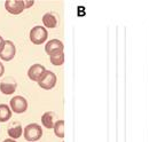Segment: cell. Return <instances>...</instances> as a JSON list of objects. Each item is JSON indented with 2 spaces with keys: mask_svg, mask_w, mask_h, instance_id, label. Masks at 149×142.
<instances>
[{
  "mask_svg": "<svg viewBox=\"0 0 149 142\" xmlns=\"http://www.w3.org/2000/svg\"><path fill=\"white\" fill-rule=\"evenodd\" d=\"M2 142H16V141L13 140V139H6V140H3Z\"/></svg>",
  "mask_w": 149,
  "mask_h": 142,
  "instance_id": "obj_19",
  "label": "cell"
},
{
  "mask_svg": "<svg viewBox=\"0 0 149 142\" xmlns=\"http://www.w3.org/2000/svg\"><path fill=\"white\" fill-rule=\"evenodd\" d=\"M41 135H42V129L36 123L26 125L24 128V139L26 141L36 142L41 138Z\"/></svg>",
  "mask_w": 149,
  "mask_h": 142,
  "instance_id": "obj_1",
  "label": "cell"
},
{
  "mask_svg": "<svg viewBox=\"0 0 149 142\" xmlns=\"http://www.w3.org/2000/svg\"><path fill=\"white\" fill-rule=\"evenodd\" d=\"M47 37H48V32H47L46 28L40 26V25H37V26L32 28L31 31H30V40L35 45L44 44L46 41Z\"/></svg>",
  "mask_w": 149,
  "mask_h": 142,
  "instance_id": "obj_2",
  "label": "cell"
},
{
  "mask_svg": "<svg viewBox=\"0 0 149 142\" xmlns=\"http://www.w3.org/2000/svg\"><path fill=\"white\" fill-rule=\"evenodd\" d=\"M53 129H54V133H55V135L57 138L63 139L64 138V120H62V119L56 120Z\"/></svg>",
  "mask_w": 149,
  "mask_h": 142,
  "instance_id": "obj_13",
  "label": "cell"
},
{
  "mask_svg": "<svg viewBox=\"0 0 149 142\" xmlns=\"http://www.w3.org/2000/svg\"><path fill=\"white\" fill-rule=\"evenodd\" d=\"M3 44H5V40H3V38L0 36V52H1V49L3 48Z\"/></svg>",
  "mask_w": 149,
  "mask_h": 142,
  "instance_id": "obj_18",
  "label": "cell"
},
{
  "mask_svg": "<svg viewBox=\"0 0 149 142\" xmlns=\"http://www.w3.org/2000/svg\"><path fill=\"white\" fill-rule=\"evenodd\" d=\"M23 1H24V7H25V9H26V8H30V7L33 6V3H35L33 0H23Z\"/></svg>",
  "mask_w": 149,
  "mask_h": 142,
  "instance_id": "obj_16",
  "label": "cell"
},
{
  "mask_svg": "<svg viewBox=\"0 0 149 142\" xmlns=\"http://www.w3.org/2000/svg\"><path fill=\"white\" fill-rule=\"evenodd\" d=\"M42 23H44V28H48V29H53L55 28L56 24H57V19L56 17L51 14V13H47L42 16Z\"/></svg>",
  "mask_w": 149,
  "mask_h": 142,
  "instance_id": "obj_12",
  "label": "cell"
},
{
  "mask_svg": "<svg viewBox=\"0 0 149 142\" xmlns=\"http://www.w3.org/2000/svg\"><path fill=\"white\" fill-rule=\"evenodd\" d=\"M46 71L47 70L45 69L44 65H41V64H33V65H31V67L29 68V70H28V77H29L31 80L39 83V81L42 79V77L45 76Z\"/></svg>",
  "mask_w": 149,
  "mask_h": 142,
  "instance_id": "obj_6",
  "label": "cell"
},
{
  "mask_svg": "<svg viewBox=\"0 0 149 142\" xmlns=\"http://www.w3.org/2000/svg\"><path fill=\"white\" fill-rule=\"evenodd\" d=\"M5 8L9 14L19 15L25 9L24 1L23 0H6L5 1Z\"/></svg>",
  "mask_w": 149,
  "mask_h": 142,
  "instance_id": "obj_5",
  "label": "cell"
},
{
  "mask_svg": "<svg viewBox=\"0 0 149 142\" xmlns=\"http://www.w3.org/2000/svg\"><path fill=\"white\" fill-rule=\"evenodd\" d=\"M56 80L57 79H56L55 73L52 72V71L47 70L46 73H45V76L42 77V79L38 83V85L44 89H52L56 85Z\"/></svg>",
  "mask_w": 149,
  "mask_h": 142,
  "instance_id": "obj_7",
  "label": "cell"
},
{
  "mask_svg": "<svg viewBox=\"0 0 149 142\" xmlns=\"http://www.w3.org/2000/svg\"><path fill=\"white\" fill-rule=\"evenodd\" d=\"M45 51L49 56L53 55V54L63 52V42L61 40H58V39H52L46 44Z\"/></svg>",
  "mask_w": 149,
  "mask_h": 142,
  "instance_id": "obj_8",
  "label": "cell"
},
{
  "mask_svg": "<svg viewBox=\"0 0 149 142\" xmlns=\"http://www.w3.org/2000/svg\"><path fill=\"white\" fill-rule=\"evenodd\" d=\"M55 118L56 115L52 111H47L42 115L41 117V123L42 125L46 127V128H53L54 127V124H55Z\"/></svg>",
  "mask_w": 149,
  "mask_h": 142,
  "instance_id": "obj_10",
  "label": "cell"
},
{
  "mask_svg": "<svg viewBox=\"0 0 149 142\" xmlns=\"http://www.w3.org/2000/svg\"><path fill=\"white\" fill-rule=\"evenodd\" d=\"M9 104H10L12 111L16 112V113H23V112H25L28 110V101H26V99L23 97V96H19V95L14 96L10 100Z\"/></svg>",
  "mask_w": 149,
  "mask_h": 142,
  "instance_id": "obj_4",
  "label": "cell"
},
{
  "mask_svg": "<svg viewBox=\"0 0 149 142\" xmlns=\"http://www.w3.org/2000/svg\"><path fill=\"white\" fill-rule=\"evenodd\" d=\"M12 109L7 104H0V123H6L12 117Z\"/></svg>",
  "mask_w": 149,
  "mask_h": 142,
  "instance_id": "obj_11",
  "label": "cell"
},
{
  "mask_svg": "<svg viewBox=\"0 0 149 142\" xmlns=\"http://www.w3.org/2000/svg\"><path fill=\"white\" fill-rule=\"evenodd\" d=\"M3 73H5V67H3V64L0 62V77H2Z\"/></svg>",
  "mask_w": 149,
  "mask_h": 142,
  "instance_id": "obj_17",
  "label": "cell"
},
{
  "mask_svg": "<svg viewBox=\"0 0 149 142\" xmlns=\"http://www.w3.org/2000/svg\"><path fill=\"white\" fill-rule=\"evenodd\" d=\"M16 55V47L14 45L13 41L10 40H5V44H3V48L1 49L0 52V58L2 61H12Z\"/></svg>",
  "mask_w": 149,
  "mask_h": 142,
  "instance_id": "obj_3",
  "label": "cell"
},
{
  "mask_svg": "<svg viewBox=\"0 0 149 142\" xmlns=\"http://www.w3.org/2000/svg\"><path fill=\"white\" fill-rule=\"evenodd\" d=\"M49 58H51L52 64H54V65H62L64 63V53L60 52V53L53 54V55L49 56Z\"/></svg>",
  "mask_w": 149,
  "mask_h": 142,
  "instance_id": "obj_15",
  "label": "cell"
},
{
  "mask_svg": "<svg viewBox=\"0 0 149 142\" xmlns=\"http://www.w3.org/2000/svg\"><path fill=\"white\" fill-rule=\"evenodd\" d=\"M15 90H16V83L13 79H10V81H9V78H8L0 83V92L2 94L10 95V94L15 93Z\"/></svg>",
  "mask_w": 149,
  "mask_h": 142,
  "instance_id": "obj_9",
  "label": "cell"
},
{
  "mask_svg": "<svg viewBox=\"0 0 149 142\" xmlns=\"http://www.w3.org/2000/svg\"><path fill=\"white\" fill-rule=\"evenodd\" d=\"M7 133H8L9 138H12L13 140H16V139H19V136L22 135V133H23V128H22L21 125H19V126H14V127L9 128V129L7 131Z\"/></svg>",
  "mask_w": 149,
  "mask_h": 142,
  "instance_id": "obj_14",
  "label": "cell"
}]
</instances>
